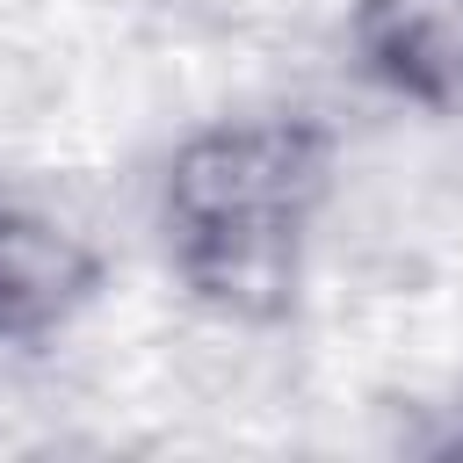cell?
Instances as JSON below:
<instances>
[{
	"label": "cell",
	"instance_id": "6da1fadb",
	"mask_svg": "<svg viewBox=\"0 0 463 463\" xmlns=\"http://www.w3.org/2000/svg\"><path fill=\"white\" fill-rule=\"evenodd\" d=\"M326 188L333 145L304 116L217 123L188 137L166 174V246L181 282L232 318L289 311Z\"/></svg>",
	"mask_w": 463,
	"mask_h": 463
},
{
	"label": "cell",
	"instance_id": "3957f363",
	"mask_svg": "<svg viewBox=\"0 0 463 463\" xmlns=\"http://www.w3.org/2000/svg\"><path fill=\"white\" fill-rule=\"evenodd\" d=\"M354 43L383 87L427 109H463V0H362Z\"/></svg>",
	"mask_w": 463,
	"mask_h": 463
},
{
	"label": "cell",
	"instance_id": "7a4b0ae2",
	"mask_svg": "<svg viewBox=\"0 0 463 463\" xmlns=\"http://www.w3.org/2000/svg\"><path fill=\"white\" fill-rule=\"evenodd\" d=\"M94 253L29 210H0V340H43L94 297Z\"/></svg>",
	"mask_w": 463,
	"mask_h": 463
}]
</instances>
